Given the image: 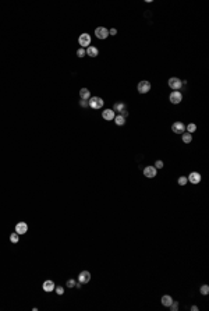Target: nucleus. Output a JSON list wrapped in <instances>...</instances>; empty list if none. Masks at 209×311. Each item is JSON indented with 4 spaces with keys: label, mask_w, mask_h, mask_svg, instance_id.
<instances>
[{
    "label": "nucleus",
    "mask_w": 209,
    "mask_h": 311,
    "mask_svg": "<svg viewBox=\"0 0 209 311\" xmlns=\"http://www.w3.org/2000/svg\"><path fill=\"white\" fill-rule=\"evenodd\" d=\"M91 41H92V38H91V35L86 34V32H84V34H81L80 36H78V43H80V46L84 48V49L91 46Z\"/></svg>",
    "instance_id": "1"
},
{
    "label": "nucleus",
    "mask_w": 209,
    "mask_h": 311,
    "mask_svg": "<svg viewBox=\"0 0 209 311\" xmlns=\"http://www.w3.org/2000/svg\"><path fill=\"white\" fill-rule=\"evenodd\" d=\"M167 85L170 86L171 89H174V91H179V89H181V88H183V81H181L179 77H171V78H169V81H167Z\"/></svg>",
    "instance_id": "2"
},
{
    "label": "nucleus",
    "mask_w": 209,
    "mask_h": 311,
    "mask_svg": "<svg viewBox=\"0 0 209 311\" xmlns=\"http://www.w3.org/2000/svg\"><path fill=\"white\" fill-rule=\"evenodd\" d=\"M103 103H105L103 99H102V98H99V96H91V98H89V108L95 109V110L102 109Z\"/></svg>",
    "instance_id": "3"
},
{
    "label": "nucleus",
    "mask_w": 209,
    "mask_h": 311,
    "mask_svg": "<svg viewBox=\"0 0 209 311\" xmlns=\"http://www.w3.org/2000/svg\"><path fill=\"white\" fill-rule=\"evenodd\" d=\"M169 100H170L173 105H179L181 100H183V94L180 91H171L170 95H169Z\"/></svg>",
    "instance_id": "4"
},
{
    "label": "nucleus",
    "mask_w": 209,
    "mask_h": 311,
    "mask_svg": "<svg viewBox=\"0 0 209 311\" xmlns=\"http://www.w3.org/2000/svg\"><path fill=\"white\" fill-rule=\"evenodd\" d=\"M137 89H138L140 94H148V92L151 91V82L146 81V80L140 81V84H138V86H137Z\"/></svg>",
    "instance_id": "5"
},
{
    "label": "nucleus",
    "mask_w": 209,
    "mask_h": 311,
    "mask_svg": "<svg viewBox=\"0 0 209 311\" xmlns=\"http://www.w3.org/2000/svg\"><path fill=\"white\" fill-rule=\"evenodd\" d=\"M171 131H173L174 134H183L184 131H185V124L181 123V121H174V123L171 124Z\"/></svg>",
    "instance_id": "6"
},
{
    "label": "nucleus",
    "mask_w": 209,
    "mask_h": 311,
    "mask_svg": "<svg viewBox=\"0 0 209 311\" xmlns=\"http://www.w3.org/2000/svg\"><path fill=\"white\" fill-rule=\"evenodd\" d=\"M95 36L98 39H106L109 36V30L105 28V27H98L95 30Z\"/></svg>",
    "instance_id": "7"
},
{
    "label": "nucleus",
    "mask_w": 209,
    "mask_h": 311,
    "mask_svg": "<svg viewBox=\"0 0 209 311\" xmlns=\"http://www.w3.org/2000/svg\"><path fill=\"white\" fill-rule=\"evenodd\" d=\"M156 174H158V170L155 166H145V169H144V176L145 177L154 179V177H156Z\"/></svg>",
    "instance_id": "8"
},
{
    "label": "nucleus",
    "mask_w": 209,
    "mask_h": 311,
    "mask_svg": "<svg viewBox=\"0 0 209 311\" xmlns=\"http://www.w3.org/2000/svg\"><path fill=\"white\" fill-rule=\"evenodd\" d=\"M14 232L17 234H25L28 232V225H27L25 222H18L17 225H16V228H14Z\"/></svg>",
    "instance_id": "9"
},
{
    "label": "nucleus",
    "mask_w": 209,
    "mask_h": 311,
    "mask_svg": "<svg viewBox=\"0 0 209 311\" xmlns=\"http://www.w3.org/2000/svg\"><path fill=\"white\" fill-rule=\"evenodd\" d=\"M201 179H202V176H201V173L198 172H191L190 173V176L187 177V180L191 184H198V183H201Z\"/></svg>",
    "instance_id": "10"
},
{
    "label": "nucleus",
    "mask_w": 209,
    "mask_h": 311,
    "mask_svg": "<svg viewBox=\"0 0 209 311\" xmlns=\"http://www.w3.org/2000/svg\"><path fill=\"white\" fill-rule=\"evenodd\" d=\"M91 281V273L89 271H81L80 275H78V282H81L82 285H85Z\"/></svg>",
    "instance_id": "11"
},
{
    "label": "nucleus",
    "mask_w": 209,
    "mask_h": 311,
    "mask_svg": "<svg viewBox=\"0 0 209 311\" xmlns=\"http://www.w3.org/2000/svg\"><path fill=\"white\" fill-rule=\"evenodd\" d=\"M55 282L52 281V279H47V281H45L43 282V285H42V289L46 292V293H50V292H53L55 290Z\"/></svg>",
    "instance_id": "12"
},
{
    "label": "nucleus",
    "mask_w": 209,
    "mask_h": 311,
    "mask_svg": "<svg viewBox=\"0 0 209 311\" xmlns=\"http://www.w3.org/2000/svg\"><path fill=\"white\" fill-rule=\"evenodd\" d=\"M114 116H116V113L113 112V109H105L102 112V117H103V120H107V121H112L113 119H114Z\"/></svg>",
    "instance_id": "13"
},
{
    "label": "nucleus",
    "mask_w": 209,
    "mask_h": 311,
    "mask_svg": "<svg viewBox=\"0 0 209 311\" xmlns=\"http://www.w3.org/2000/svg\"><path fill=\"white\" fill-rule=\"evenodd\" d=\"M85 53L89 57H96L99 55V49L96 48V46H92V45H91V46H88V48L85 49Z\"/></svg>",
    "instance_id": "14"
},
{
    "label": "nucleus",
    "mask_w": 209,
    "mask_h": 311,
    "mask_svg": "<svg viewBox=\"0 0 209 311\" xmlns=\"http://www.w3.org/2000/svg\"><path fill=\"white\" fill-rule=\"evenodd\" d=\"M123 110H126V103H123V102H116L114 105H113V112H119L121 113Z\"/></svg>",
    "instance_id": "15"
},
{
    "label": "nucleus",
    "mask_w": 209,
    "mask_h": 311,
    "mask_svg": "<svg viewBox=\"0 0 209 311\" xmlns=\"http://www.w3.org/2000/svg\"><path fill=\"white\" fill-rule=\"evenodd\" d=\"M162 306H165V307H169L173 303V297L171 296H169V294H165V296H162Z\"/></svg>",
    "instance_id": "16"
},
{
    "label": "nucleus",
    "mask_w": 209,
    "mask_h": 311,
    "mask_svg": "<svg viewBox=\"0 0 209 311\" xmlns=\"http://www.w3.org/2000/svg\"><path fill=\"white\" fill-rule=\"evenodd\" d=\"M80 98H81V99H89L91 98V92H89V89H88V88H81V89H80Z\"/></svg>",
    "instance_id": "17"
},
{
    "label": "nucleus",
    "mask_w": 209,
    "mask_h": 311,
    "mask_svg": "<svg viewBox=\"0 0 209 311\" xmlns=\"http://www.w3.org/2000/svg\"><path fill=\"white\" fill-rule=\"evenodd\" d=\"M181 141H183L184 144H190L192 141V134H190V133H185L184 131L183 134H181Z\"/></svg>",
    "instance_id": "18"
},
{
    "label": "nucleus",
    "mask_w": 209,
    "mask_h": 311,
    "mask_svg": "<svg viewBox=\"0 0 209 311\" xmlns=\"http://www.w3.org/2000/svg\"><path fill=\"white\" fill-rule=\"evenodd\" d=\"M113 121H114L117 126H124V124H126V119H124L121 115H117V116H114Z\"/></svg>",
    "instance_id": "19"
},
{
    "label": "nucleus",
    "mask_w": 209,
    "mask_h": 311,
    "mask_svg": "<svg viewBox=\"0 0 209 311\" xmlns=\"http://www.w3.org/2000/svg\"><path fill=\"white\" fill-rule=\"evenodd\" d=\"M185 130H187V133L192 134V133H195L196 131V124L195 123H190L188 126H185Z\"/></svg>",
    "instance_id": "20"
},
{
    "label": "nucleus",
    "mask_w": 209,
    "mask_h": 311,
    "mask_svg": "<svg viewBox=\"0 0 209 311\" xmlns=\"http://www.w3.org/2000/svg\"><path fill=\"white\" fill-rule=\"evenodd\" d=\"M10 242L14 243V244H17V243L20 242V234H17L16 232H14V233H11V234H10Z\"/></svg>",
    "instance_id": "21"
},
{
    "label": "nucleus",
    "mask_w": 209,
    "mask_h": 311,
    "mask_svg": "<svg viewBox=\"0 0 209 311\" xmlns=\"http://www.w3.org/2000/svg\"><path fill=\"white\" fill-rule=\"evenodd\" d=\"M199 293L204 294V296L209 294V286H208V285H202V286L199 287Z\"/></svg>",
    "instance_id": "22"
},
{
    "label": "nucleus",
    "mask_w": 209,
    "mask_h": 311,
    "mask_svg": "<svg viewBox=\"0 0 209 311\" xmlns=\"http://www.w3.org/2000/svg\"><path fill=\"white\" fill-rule=\"evenodd\" d=\"M177 183H179V186H185L188 183V180H187V177L185 176H180L179 179H177Z\"/></svg>",
    "instance_id": "23"
},
{
    "label": "nucleus",
    "mask_w": 209,
    "mask_h": 311,
    "mask_svg": "<svg viewBox=\"0 0 209 311\" xmlns=\"http://www.w3.org/2000/svg\"><path fill=\"white\" fill-rule=\"evenodd\" d=\"M179 307H180L179 301H174V300H173V303H171L170 306H169V308H170L171 311H177V310H179Z\"/></svg>",
    "instance_id": "24"
},
{
    "label": "nucleus",
    "mask_w": 209,
    "mask_h": 311,
    "mask_svg": "<svg viewBox=\"0 0 209 311\" xmlns=\"http://www.w3.org/2000/svg\"><path fill=\"white\" fill-rule=\"evenodd\" d=\"M155 168H156V170H159V169H163V166H165V163H163V160H156L154 165Z\"/></svg>",
    "instance_id": "25"
},
{
    "label": "nucleus",
    "mask_w": 209,
    "mask_h": 311,
    "mask_svg": "<svg viewBox=\"0 0 209 311\" xmlns=\"http://www.w3.org/2000/svg\"><path fill=\"white\" fill-rule=\"evenodd\" d=\"M80 106H81V108H88V106H89V99L86 100V99H81L80 100Z\"/></svg>",
    "instance_id": "26"
},
{
    "label": "nucleus",
    "mask_w": 209,
    "mask_h": 311,
    "mask_svg": "<svg viewBox=\"0 0 209 311\" xmlns=\"http://www.w3.org/2000/svg\"><path fill=\"white\" fill-rule=\"evenodd\" d=\"M75 283H77L75 279H68V281H67V287H70V289H71V287H75Z\"/></svg>",
    "instance_id": "27"
},
{
    "label": "nucleus",
    "mask_w": 209,
    "mask_h": 311,
    "mask_svg": "<svg viewBox=\"0 0 209 311\" xmlns=\"http://www.w3.org/2000/svg\"><path fill=\"white\" fill-rule=\"evenodd\" d=\"M55 290H56V293L59 294V296H61V294L64 293V287H63V286H56Z\"/></svg>",
    "instance_id": "28"
},
{
    "label": "nucleus",
    "mask_w": 209,
    "mask_h": 311,
    "mask_svg": "<svg viewBox=\"0 0 209 311\" xmlns=\"http://www.w3.org/2000/svg\"><path fill=\"white\" fill-rule=\"evenodd\" d=\"M85 55H86V53H85V49H84V48H80L77 50V56L78 57H84Z\"/></svg>",
    "instance_id": "29"
},
{
    "label": "nucleus",
    "mask_w": 209,
    "mask_h": 311,
    "mask_svg": "<svg viewBox=\"0 0 209 311\" xmlns=\"http://www.w3.org/2000/svg\"><path fill=\"white\" fill-rule=\"evenodd\" d=\"M109 35H112V36L117 35V30H116V28H112V30H109Z\"/></svg>",
    "instance_id": "30"
},
{
    "label": "nucleus",
    "mask_w": 209,
    "mask_h": 311,
    "mask_svg": "<svg viewBox=\"0 0 209 311\" xmlns=\"http://www.w3.org/2000/svg\"><path fill=\"white\" fill-rule=\"evenodd\" d=\"M120 115H121V116H123V117H124V119H126V117H127V116H128V112H127V109H126V110H123V112H121V113H120Z\"/></svg>",
    "instance_id": "31"
},
{
    "label": "nucleus",
    "mask_w": 209,
    "mask_h": 311,
    "mask_svg": "<svg viewBox=\"0 0 209 311\" xmlns=\"http://www.w3.org/2000/svg\"><path fill=\"white\" fill-rule=\"evenodd\" d=\"M198 310H199V308H198L196 306H191V311H198Z\"/></svg>",
    "instance_id": "32"
},
{
    "label": "nucleus",
    "mask_w": 209,
    "mask_h": 311,
    "mask_svg": "<svg viewBox=\"0 0 209 311\" xmlns=\"http://www.w3.org/2000/svg\"><path fill=\"white\" fill-rule=\"evenodd\" d=\"M81 282H77V283H75V287H77V289H80V287H81Z\"/></svg>",
    "instance_id": "33"
}]
</instances>
